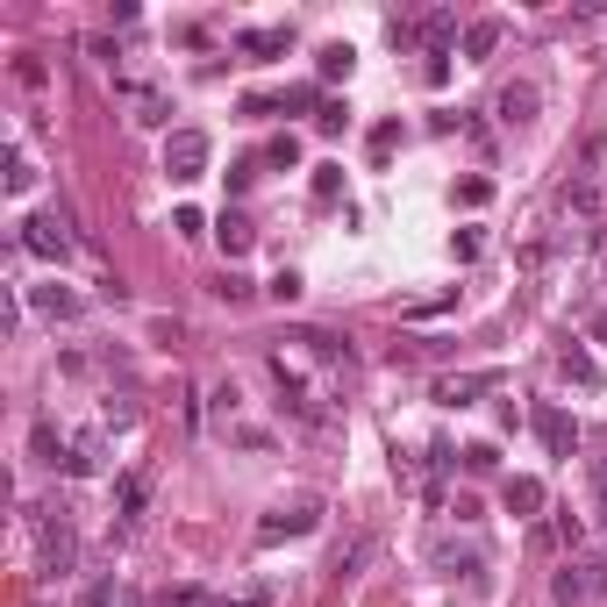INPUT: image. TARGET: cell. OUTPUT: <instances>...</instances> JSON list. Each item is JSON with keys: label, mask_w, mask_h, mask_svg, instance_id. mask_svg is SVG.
Wrapping results in <instances>:
<instances>
[{"label": "cell", "mask_w": 607, "mask_h": 607, "mask_svg": "<svg viewBox=\"0 0 607 607\" xmlns=\"http://www.w3.org/2000/svg\"><path fill=\"white\" fill-rule=\"evenodd\" d=\"M579 537H586V521H579V515H551V521L537 529V543H543V551H565V557L579 551Z\"/></svg>", "instance_id": "16"}, {"label": "cell", "mask_w": 607, "mask_h": 607, "mask_svg": "<svg viewBox=\"0 0 607 607\" xmlns=\"http://www.w3.org/2000/svg\"><path fill=\"white\" fill-rule=\"evenodd\" d=\"M557 372H565L572 386H586V393L600 386V364H593V350H586V344H565V350H557Z\"/></svg>", "instance_id": "17"}, {"label": "cell", "mask_w": 607, "mask_h": 607, "mask_svg": "<svg viewBox=\"0 0 607 607\" xmlns=\"http://www.w3.org/2000/svg\"><path fill=\"white\" fill-rule=\"evenodd\" d=\"M537 107H543V93L529 87V79H515V87L493 93V115H501V129H529V121H537Z\"/></svg>", "instance_id": "9"}, {"label": "cell", "mask_w": 607, "mask_h": 607, "mask_svg": "<svg viewBox=\"0 0 607 607\" xmlns=\"http://www.w3.org/2000/svg\"><path fill=\"white\" fill-rule=\"evenodd\" d=\"M557 208H579V215H586V208H593V172H579L572 186L557 193Z\"/></svg>", "instance_id": "24"}, {"label": "cell", "mask_w": 607, "mask_h": 607, "mask_svg": "<svg viewBox=\"0 0 607 607\" xmlns=\"http://www.w3.org/2000/svg\"><path fill=\"white\" fill-rule=\"evenodd\" d=\"M314 521H322V501H279L250 537H258V543H286V537H308Z\"/></svg>", "instance_id": "5"}, {"label": "cell", "mask_w": 607, "mask_h": 607, "mask_svg": "<svg viewBox=\"0 0 607 607\" xmlns=\"http://www.w3.org/2000/svg\"><path fill=\"white\" fill-rule=\"evenodd\" d=\"M22 250H29V258H43V264H65L72 258V222H65V208H43V215H29V222H22Z\"/></svg>", "instance_id": "3"}, {"label": "cell", "mask_w": 607, "mask_h": 607, "mask_svg": "<svg viewBox=\"0 0 607 607\" xmlns=\"http://www.w3.org/2000/svg\"><path fill=\"white\" fill-rule=\"evenodd\" d=\"M493 386H501V372H457V379H443V386H436V400H443V408H465V400L493 393Z\"/></svg>", "instance_id": "15"}, {"label": "cell", "mask_w": 607, "mask_h": 607, "mask_svg": "<svg viewBox=\"0 0 607 607\" xmlns=\"http://www.w3.org/2000/svg\"><path fill=\"white\" fill-rule=\"evenodd\" d=\"M222 607H272V586H250V593H236V600H222Z\"/></svg>", "instance_id": "31"}, {"label": "cell", "mask_w": 607, "mask_h": 607, "mask_svg": "<svg viewBox=\"0 0 607 607\" xmlns=\"http://www.w3.org/2000/svg\"><path fill=\"white\" fill-rule=\"evenodd\" d=\"M336 193H344V172H336V165H322V172H314V201H336Z\"/></svg>", "instance_id": "27"}, {"label": "cell", "mask_w": 607, "mask_h": 607, "mask_svg": "<svg viewBox=\"0 0 607 607\" xmlns=\"http://www.w3.org/2000/svg\"><path fill=\"white\" fill-rule=\"evenodd\" d=\"M151 607H215V600H208V593H201V586H165V593H157Z\"/></svg>", "instance_id": "23"}, {"label": "cell", "mask_w": 607, "mask_h": 607, "mask_svg": "<svg viewBox=\"0 0 607 607\" xmlns=\"http://www.w3.org/2000/svg\"><path fill=\"white\" fill-rule=\"evenodd\" d=\"M215 300H250V279H243V272H222V279H215Z\"/></svg>", "instance_id": "25"}, {"label": "cell", "mask_w": 607, "mask_h": 607, "mask_svg": "<svg viewBox=\"0 0 607 607\" xmlns=\"http://www.w3.org/2000/svg\"><path fill=\"white\" fill-rule=\"evenodd\" d=\"M393 143H400V121H379V129H372V151L386 157V151H393Z\"/></svg>", "instance_id": "29"}, {"label": "cell", "mask_w": 607, "mask_h": 607, "mask_svg": "<svg viewBox=\"0 0 607 607\" xmlns=\"http://www.w3.org/2000/svg\"><path fill=\"white\" fill-rule=\"evenodd\" d=\"M537 436H543V451H551V457H572L579 451V422L565 415V408H551V400L537 408Z\"/></svg>", "instance_id": "12"}, {"label": "cell", "mask_w": 607, "mask_h": 607, "mask_svg": "<svg viewBox=\"0 0 607 607\" xmlns=\"http://www.w3.org/2000/svg\"><path fill=\"white\" fill-rule=\"evenodd\" d=\"M501 507H507V515H543V507H551V493H543V479L515 472V479L501 486Z\"/></svg>", "instance_id": "14"}, {"label": "cell", "mask_w": 607, "mask_h": 607, "mask_svg": "<svg viewBox=\"0 0 607 607\" xmlns=\"http://www.w3.org/2000/svg\"><path fill=\"white\" fill-rule=\"evenodd\" d=\"M593 521H607V465H593Z\"/></svg>", "instance_id": "28"}, {"label": "cell", "mask_w": 607, "mask_h": 607, "mask_svg": "<svg viewBox=\"0 0 607 607\" xmlns=\"http://www.w3.org/2000/svg\"><path fill=\"white\" fill-rule=\"evenodd\" d=\"M22 300H29L36 314H51V322H79V314H87V300L72 294V286H22Z\"/></svg>", "instance_id": "13"}, {"label": "cell", "mask_w": 607, "mask_h": 607, "mask_svg": "<svg viewBox=\"0 0 607 607\" xmlns=\"http://www.w3.org/2000/svg\"><path fill=\"white\" fill-rule=\"evenodd\" d=\"M107 600H115V579H93V586H87V600H79V607H107Z\"/></svg>", "instance_id": "30"}, {"label": "cell", "mask_w": 607, "mask_h": 607, "mask_svg": "<svg viewBox=\"0 0 607 607\" xmlns=\"http://www.w3.org/2000/svg\"><path fill=\"white\" fill-rule=\"evenodd\" d=\"M143 507H151V472H121V479H115V543L137 537Z\"/></svg>", "instance_id": "6"}, {"label": "cell", "mask_w": 607, "mask_h": 607, "mask_svg": "<svg viewBox=\"0 0 607 607\" xmlns=\"http://www.w3.org/2000/svg\"><path fill=\"white\" fill-rule=\"evenodd\" d=\"M121 93H129V107H137L143 129H165L172 137V93H157V87H137V79H115Z\"/></svg>", "instance_id": "11"}, {"label": "cell", "mask_w": 607, "mask_h": 607, "mask_svg": "<svg viewBox=\"0 0 607 607\" xmlns=\"http://www.w3.org/2000/svg\"><path fill=\"white\" fill-rule=\"evenodd\" d=\"M36 186V157L29 151H22V143H15V151H8V193H15V201H22V193H29Z\"/></svg>", "instance_id": "21"}, {"label": "cell", "mask_w": 607, "mask_h": 607, "mask_svg": "<svg viewBox=\"0 0 607 607\" xmlns=\"http://www.w3.org/2000/svg\"><path fill=\"white\" fill-rule=\"evenodd\" d=\"M350 72V43H330V51H322V79H344Z\"/></svg>", "instance_id": "26"}, {"label": "cell", "mask_w": 607, "mask_h": 607, "mask_svg": "<svg viewBox=\"0 0 607 607\" xmlns=\"http://www.w3.org/2000/svg\"><path fill=\"white\" fill-rule=\"evenodd\" d=\"M415 36L429 43V51H443V43L457 36V15H443V8H436V15H422V22H415Z\"/></svg>", "instance_id": "20"}, {"label": "cell", "mask_w": 607, "mask_h": 607, "mask_svg": "<svg viewBox=\"0 0 607 607\" xmlns=\"http://www.w3.org/2000/svg\"><path fill=\"white\" fill-rule=\"evenodd\" d=\"M22 521H29V537H36V579H65L79 565V537H72L65 501H29Z\"/></svg>", "instance_id": "1"}, {"label": "cell", "mask_w": 607, "mask_h": 607, "mask_svg": "<svg viewBox=\"0 0 607 607\" xmlns=\"http://www.w3.org/2000/svg\"><path fill=\"white\" fill-rule=\"evenodd\" d=\"M215 236H222V250H229V258H243V250L258 243V229L243 222V215H222V229H215Z\"/></svg>", "instance_id": "19"}, {"label": "cell", "mask_w": 607, "mask_h": 607, "mask_svg": "<svg viewBox=\"0 0 607 607\" xmlns=\"http://www.w3.org/2000/svg\"><path fill=\"white\" fill-rule=\"evenodd\" d=\"M129 607H137V600H129Z\"/></svg>", "instance_id": "32"}, {"label": "cell", "mask_w": 607, "mask_h": 607, "mask_svg": "<svg viewBox=\"0 0 607 607\" xmlns=\"http://www.w3.org/2000/svg\"><path fill=\"white\" fill-rule=\"evenodd\" d=\"M429 565L443 579H479L486 572V551L479 543H451V537H429Z\"/></svg>", "instance_id": "8"}, {"label": "cell", "mask_w": 607, "mask_h": 607, "mask_svg": "<svg viewBox=\"0 0 607 607\" xmlns=\"http://www.w3.org/2000/svg\"><path fill=\"white\" fill-rule=\"evenodd\" d=\"M65 479H101L107 472V436L101 429H79V436H65Z\"/></svg>", "instance_id": "7"}, {"label": "cell", "mask_w": 607, "mask_h": 607, "mask_svg": "<svg viewBox=\"0 0 607 607\" xmlns=\"http://www.w3.org/2000/svg\"><path fill=\"white\" fill-rule=\"evenodd\" d=\"M208 157H215L208 129H172V137H165V172H172L179 186H193V179L208 172Z\"/></svg>", "instance_id": "4"}, {"label": "cell", "mask_w": 607, "mask_h": 607, "mask_svg": "<svg viewBox=\"0 0 607 607\" xmlns=\"http://www.w3.org/2000/svg\"><path fill=\"white\" fill-rule=\"evenodd\" d=\"M551 600L557 607H600L607 600V551H572L551 572Z\"/></svg>", "instance_id": "2"}, {"label": "cell", "mask_w": 607, "mask_h": 607, "mask_svg": "<svg viewBox=\"0 0 607 607\" xmlns=\"http://www.w3.org/2000/svg\"><path fill=\"white\" fill-rule=\"evenodd\" d=\"M493 43H501V15H486V22H472V29H465V57H486Z\"/></svg>", "instance_id": "22"}, {"label": "cell", "mask_w": 607, "mask_h": 607, "mask_svg": "<svg viewBox=\"0 0 607 607\" xmlns=\"http://www.w3.org/2000/svg\"><path fill=\"white\" fill-rule=\"evenodd\" d=\"M294 344H300V350H314L322 364H344V372H350V344H336L330 330H294Z\"/></svg>", "instance_id": "18"}, {"label": "cell", "mask_w": 607, "mask_h": 607, "mask_svg": "<svg viewBox=\"0 0 607 607\" xmlns=\"http://www.w3.org/2000/svg\"><path fill=\"white\" fill-rule=\"evenodd\" d=\"M286 43H294V22H272V29H236V51L250 57V65H272V57H286Z\"/></svg>", "instance_id": "10"}]
</instances>
